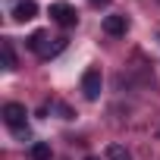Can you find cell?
Masks as SVG:
<instances>
[{
	"mask_svg": "<svg viewBox=\"0 0 160 160\" xmlns=\"http://www.w3.org/2000/svg\"><path fill=\"white\" fill-rule=\"evenodd\" d=\"M3 122L19 135V138H28V126H25V107L22 104H3Z\"/></svg>",
	"mask_w": 160,
	"mask_h": 160,
	"instance_id": "6da1fadb",
	"label": "cell"
},
{
	"mask_svg": "<svg viewBox=\"0 0 160 160\" xmlns=\"http://www.w3.org/2000/svg\"><path fill=\"white\" fill-rule=\"evenodd\" d=\"M101 88H104V78H101V69H85V75H82V91H85V98L88 101H98L101 98Z\"/></svg>",
	"mask_w": 160,
	"mask_h": 160,
	"instance_id": "7a4b0ae2",
	"label": "cell"
},
{
	"mask_svg": "<svg viewBox=\"0 0 160 160\" xmlns=\"http://www.w3.org/2000/svg\"><path fill=\"white\" fill-rule=\"evenodd\" d=\"M50 19L57 22V25H63V28H72L75 22H78V16H75V10L69 7V3H50Z\"/></svg>",
	"mask_w": 160,
	"mask_h": 160,
	"instance_id": "3957f363",
	"label": "cell"
},
{
	"mask_svg": "<svg viewBox=\"0 0 160 160\" xmlns=\"http://www.w3.org/2000/svg\"><path fill=\"white\" fill-rule=\"evenodd\" d=\"M35 16H38V3H35V0H19L16 10H13V19L16 22H32Z\"/></svg>",
	"mask_w": 160,
	"mask_h": 160,
	"instance_id": "277c9868",
	"label": "cell"
},
{
	"mask_svg": "<svg viewBox=\"0 0 160 160\" xmlns=\"http://www.w3.org/2000/svg\"><path fill=\"white\" fill-rule=\"evenodd\" d=\"M126 28H129V19H126V16H107V19H104V32L113 35V38H116V35H126Z\"/></svg>",
	"mask_w": 160,
	"mask_h": 160,
	"instance_id": "5b68a950",
	"label": "cell"
},
{
	"mask_svg": "<svg viewBox=\"0 0 160 160\" xmlns=\"http://www.w3.org/2000/svg\"><path fill=\"white\" fill-rule=\"evenodd\" d=\"M0 53H3V69H16V53H13V44L10 41L0 44Z\"/></svg>",
	"mask_w": 160,
	"mask_h": 160,
	"instance_id": "8992f818",
	"label": "cell"
},
{
	"mask_svg": "<svg viewBox=\"0 0 160 160\" xmlns=\"http://www.w3.org/2000/svg\"><path fill=\"white\" fill-rule=\"evenodd\" d=\"M44 41H47V35H44V32H35V35H32L25 44H28V50H35V53H44V50H47V47H44Z\"/></svg>",
	"mask_w": 160,
	"mask_h": 160,
	"instance_id": "52a82bcc",
	"label": "cell"
},
{
	"mask_svg": "<svg viewBox=\"0 0 160 160\" xmlns=\"http://www.w3.org/2000/svg\"><path fill=\"white\" fill-rule=\"evenodd\" d=\"M32 160H50V144L35 141V144H32Z\"/></svg>",
	"mask_w": 160,
	"mask_h": 160,
	"instance_id": "ba28073f",
	"label": "cell"
},
{
	"mask_svg": "<svg viewBox=\"0 0 160 160\" xmlns=\"http://www.w3.org/2000/svg\"><path fill=\"white\" fill-rule=\"evenodd\" d=\"M107 160H129L122 144H107Z\"/></svg>",
	"mask_w": 160,
	"mask_h": 160,
	"instance_id": "9c48e42d",
	"label": "cell"
},
{
	"mask_svg": "<svg viewBox=\"0 0 160 160\" xmlns=\"http://www.w3.org/2000/svg\"><path fill=\"white\" fill-rule=\"evenodd\" d=\"M91 3H94V7H98V3H107V0H91Z\"/></svg>",
	"mask_w": 160,
	"mask_h": 160,
	"instance_id": "30bf717a",
	"label": "cell"
},
{
	"mask_svg": "<svg viewBox=\"0 0 160 160\" xmlns=\"http://www.w3.org/2000/svg\"><path fill=\"white\" fill-rule=\"evenodd\" d=\"M85 160H101V157H85Z\"/></svg>",
	"mask_w": 160,
	"mask_h": 160,
	"instance_id": "8fae6325",
	"label": "cell"
}]
</instances>
